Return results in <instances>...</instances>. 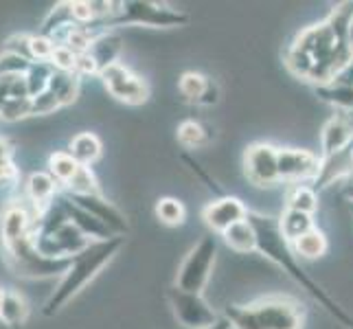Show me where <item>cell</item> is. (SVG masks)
<instances>
[{
	"label": "cell",
	"instance_id": "cell-10",
	"mask_svg": "<svg viewBox=\"0 0 353 329\" xmlns=\"http://www.w3.org/2000/svg\"><path fill=\"white\" fill-rule=\"evenodd\" d=\"M243 174L254 187L279 185V148L270 143H252L243 154Z\"/></svg>",
	"mask_w": 353,
	"mask_h": 329
},
{
	"label": "cell",
	"instance_id": "cell-13",
	"mask_svg": "<svg viewBox=\"0 0 353 329\" xmlns=\"http://www.w3.org/2000/svg\"><path fill=\"white\" fill-rule=\"evenodd\" d=\"M59 191H62V187L57 185V180L48 172H33L27 176V180H24L22 200L31 206L35 217L40 219L48 209H51V204L57 200Z\"/></svg>",
	"mask_w": 353,
	"mask_h": 329
},
{
	"label": "cell",
	"instance_id": "cell-33",
	"mask_svg": "<svg viewBox=\"0 0 353 329\" xmlns=\"http://www.w3.org/2000/svg\"><path fill=\"white\" fill-rule=\"evenodd\" d=\"M24 97H29L24 75H3L0 77V108L14 99H24Z\"/></svg>",
	"mask_w": 353,
	"mask_h": 329
},
{
	"label": "cell",
	"instance_id": "cell-25",
	"mask_svg": "<svg viewBox=\"0 0 353 329\" xmlns=\"http://www.w3.org/2000/svg\"><path fill=\"white\" fill-rule=\"evenodd\" d=\"M176 137H178V143L182 148L187 150H198V148H204V145H209L211 139H213V132L211 128H206L200 121H193V119H187L182 121L176 130Z\"/></svg>",
	"mask_w": 353,
	"mask_h": 329
},
{
	"label": "cell",
	"instance_id": "cell-1",
	"mask_svg": "<svg viewBox=\"0 0 353 329\" xmlns=\"http://www.w3.org/2000/svg\"><path fill=\"white\" fill-rule=\"evenodd\" d=\"M351 24L353 3L336 5L323 22L303 29L290 44L283 57L288 70L316 88L332 83L353 57Z\"/></svg>",
	"mask_w": 353,
	"mask_h": 329
},
{
	"label": "cell",
	"instance_id": "cell-7",
	"mask_svg": "<svg viewBox=\"0 0 353 329\" xmlns=\"http://www.w3.org/2000/svg\"><path fill=\"white\" fill-rule=\"evenodd\" d=\"M215 259H217V239L213 235H204L187 252V257L182 259L174 286H178L180 290L202 295V290L209 283L211 272L215 268Z\"/></svg>",
	"mask_w": 353,
	"mask_h": 329
},
{
	"label": "cell",
	"instance_id": "cell-43",
	"mask_svg": "<svg viewBox=\"0 0 353 329\" xmlns=\"http://www.w3.org/2000/svg\"><path fill=\"white\" fill-rule=\"evenodd\" d=\"M3 292H5V288H0V301H3Z\"/></svg>",
	"mask_w": 353,
	"mask_h": 329
},
{
	"label": "cell",
	"instance_id": "cell-6",
	"mask_svg": "<svg viewBox=\"0 0 353 329\" xmlns=\"http://www.w3.org/2000/svg\"><path fill=\"white\" fill-rule=\"evenodd\" d=\"M33 235V233H31ZM31 235L11 243H0L5 266L20 279H62L68 270L70 259H51L33 246Z\"/></svg>",
	"mask_w": 353,
	"mask_h": 329
},
{
	"label": "cell",
	"instance_id": "cell-34",
	"mask_svg": "<svg viewBox=\"0 0 353 329\" xmlns=\"http://www.w3.org/2000/svg\"><path fill=\"white\" fill-rule=\"evenodd\" d=\"M14 143L9 139L0 137V182H7V185H16L18 182V169L14 163Z\"/></svg>",
	"mask_w": 353,
	"mask_h": 329
},
{
	"label": "cell",
	"instance_id": "cell-37",
	"mask_svg": "<svg viewBox=\"0 0 353 329\" xmlns=\"http://www.w3.org/2000/svg\"><path fill=\"white\" fill-rule=\"evenodd\" d=\"M51 64L55 70H64V72H75L77 66V53H72L68 46L57 44L55 53L51 57Z\"/></svg>",
	"mask_w": 353,
	"mask_h": 329
},
{
	"label": "cell",
	"instance_id": "cell-20",
	"mask_svg": "<svg viewBox=\"0 0 353 329\" xmlns=\"http://www.w3.org/2000/svg\"><path fill=\"white\" fill-rule=\"evenodd\" d=\"M68 154L75 158L81 167H90L103 154V143L94 132H79L68 143Z\"/></svg>",
	"mask_w": 353,
	"mask_h": 329
},
{
	"label": "cell",
	"instance_id": "cell-29",
	"mask_svg": "<svg viewBox=\"0 0 353 329\" xmlns=\"http://www.w3.org/2000/svg\"><path fill=\"white\" fill-rule=\"evenodd\" d=\"M316 94H319V99L334 106L336 110L353 112V88L338 86V83H327V86L316 88Z\"/></svg>",
	"mask_w": 353,
	"mask_h": 329
},
{
	"label": "cell",
	"instance_id": "cell-40",
	"mask_svg": "<svg viewBox=\"0 0 353 329\" xmlns=\"http://www.w3.org/2000/svg\"><path fill=\"white\" fill-rule=\"evenodd\" d=\"M16 185H7V182H0V217H3V211H5V206L9 204L11 196H9V191L14 189Z\"/></svg>",
	"mask_w": 353,
	"mask_h": 329
},
{
	"label": "cell",
	"instance_id": "cell-42",
	"mask_svg": "<svg viewBox=\"0 0 353 329\" xmlns=\"http://www.w3.org/2000/svg\"><path fill=\"white\" fill-rule=\"evenodd\" d=\"M349 40H351V46H353V24H351V33H349Z\"/></svg>",
	"mask_w": 353,
	"mask_h": 329
},
{
	"label": "cell",
	"instance_id": "cell-24",
	"mask_svg": "<svg viewBox=\"0 0 353 329\" xmlns=\"http://www.w3.org/2000/svg\"><path fill=\"white\" fill-rule=\"evenodd\" d=\"M279 228H281V235L290 243H294L299 237H303L314 228V215L285 209L281 215H279Z\"/></svg>",
	"mask_w": 353,
	"mask_h": 329
},
{
	"label": "cell",
	"instance_id": "cell-36",
	"mask_svg": "<svg viewBox=\"0 0 353 329\" xmlns=\"http://www.w3.org/2000/svg\"><path fill=\"white\" fill-rule=\"evenodd\" d=\"M31 35L33 33H14L9 35L3 44V51H11L16 55H22L24 59L33 62V55H31Z\"/></svg>",
	"mask_w": 353,
	"mask_h": 329
},
{
	"label": "cell",
	"instance_id": "cell-8",
	"mask_svg": "<svg viewBox=\"0 0 353 329\" xmlns=\"http://www.w3.org/2000/svg\"><path fill=\"white\" fill-rule=\"evenodd\" d=\"M165 297L176 316V321L185 329H206L215 325L217 319H220V314L209 306V301L202 295H196V292H187L180 290L178 286H169Z\"/></svg>",
	"mask_w": 353,
	"mask_h": 329
},
{
	"label": "cell",
	"instance_id": "cell-26",
	"mask_svg": "<svg viewBox=\"0 0 353 329\" xmlns=\"http://www.w3.org/2000/svg\"><path fill=\"white\" fill-rule=\"evenodd\" d=\"M292 248H294L296 257H303V259H321L323 255L330 248V241H327V235L319 226H314L310 233H305L303 237H299L294 243H292Z\"/></svg>",
	"mask_w": 353,
	"mask_h": 329
},
{
	"label": "cell",
	"instance_id": "cell-44",
	"mask_svg": "<svg viewBox=\"0 0 353 329\" xmlns=\"http://www.w3.org/2000/svg\"><path fill=\"white\" fill-rule=\"evenodd\" d=\"M349 206H351V213H353V202H349Z\"/></svg>",
	"mask_w": 353,
	"mask_h": 329
},
{
	"label": "cell",
	"instance_id": "cell-3",
	"mask_svg": "<svg viewBox=\"0 0 353 329\" xmlns=\"http://www.w3.org/2000/svg\"><path fill=\"white\" fill-rule=\"evenodd\" d=\"M123 246H125V237L117 235L112 239L90 241V246L77 252L75 257H70L68 270L57 281L55 290L51 292V297L46 299V303L42 306V314L55 316L62 312L83 288H86L90 281H94V277L117 257L119 250Z\"/></svg>",
	"mask_w": 353,
	"mask_h": 329
},
{
	"label": "cell",
	"instance_id": "cell-32",
	"mask_svg": "<svg viewBox=\"0 0 353 329\" xmlns=\"http://www.w3.org/2000/svg\"><path fill=\"white\" fill-rule=\"evenodd\" d=\"M62 193H68V196H97V193H101V187L92 174V169L81 167L79 174L70 180V185L62 189Z\"/></svg>",
	"mask_w": 353,
	"mask_h": 329
},
{
	"label": "cell",
	"instance_id": "cell-5",
	"mask_svg": "<svg viewBox=\"0 0 353 329\" xmlns=\"http://www.w3.org/2000/svg\"><path fill=\"white\" fill-rule=\"evenodd\" d=\"M189 14L172 5L154 3V0H123L119 3L117 14L101 24V31L112 27H148V29H174L189 24Z\"/></svg>",
	"mask_w": 353,
	"mask_h": 329
},
{
	"label": "cell",
	"instance_id": "cell-22",
	"mask_svg": "<svg viewBox=\"0 0 353 329\" xmlns=\"http://www.w3.org/2000/svg\"><path fill=\"white\" fill-rule=\"evenodd\" d=\"M224 239V243L235 252H252L257 250V233H254V226L250 224V219H243V222L233 224L228 230L220 235Z\"/></svg>",
	"mask_w": 353,
	"mask_h": 329
},
{
	"label": "cell",
	"instance_id": "cell-28",
	"mask_svg": "<svg viewBox=\"0 0 353 329\" xmlns=\"http://www.w3.org/2000/svg\"><path fill=\"white\" fill-rule=\"evenodd\" d=\"M154 213L158 222L165 226H182L187 222V209L178 198H158Z\"/></svg>",
	"mask_w": 353,
	"mask_h": 329
},
{
	"label": "cell",
	"instance_id": "cell-30",
	"mask_svg": "<svg viewBox=\"0 0 353 329\" xmlns=\"http://www.w3.org/2000/svg\"><path fill=\"white\" fill-rule=\"evenodd\" d=\"M53 64L51 62H33L31 68L24 72V79H27V90H29V97H38L40 92L46 90L48 81L53 77Z\"/></svg>",
	"mask_w": 353,
	"mask_h": 329
},
{
	"label": "cell",
	"instance_id": "cell-12",
	"mask_svg": "<svg viewBox=\"0 0 353 329\" xmlns=\"http://www.w3.org/2000/svg\"><path fill=\"white\" fill-rule=\"evenodd\" d=\"M64 196L70 202H75L79 209L88 211L90 215L99 219V222H103L114 235L125 237L130 233V222H128L125 213L121 211L119 206H114L108 198H103V193H97V196H68V193H64Z\"/></svg>",
	"mask_w": 353,
	"mask_h": 329
},
{
	"label": "cell",
	"instance_id": "cell-18",
	"mask_svg": "<svg viewBox=\"0 0 353 329\" xmlns=\"http://www.w3.org/2000/svg\"><path fill=\"white\" fill-rule=\"evenodd\" d=\"M121 48H123V40H121L119 33L112 31H103L94 38V42L88 48V55L94 59L97 68H99V75L110 68L112 64L119 62V55H121Z\"/></svg>",
	"mask_w": 353,
	"mask_h": 329
},
{
	"label": "cell",
	"instance_id": "cell-16",
	"mask_svg": "<svg viewBox=\"0 0 353 329\" xmlns=\"http://www.w3.org/2000/svg\"><path fill=\"white\" fill-rule=\"evenodd\" d=\"M59 202H62V206H64V211H66L70 222L75 224L88 239H92V241H103V239L117 237L103 222H99V219H97L94 215H90L88 211L79 209V206L75 202H70L62 191H59Z\"/></svg>",
	"mask_w": 353,
	"mask_h": 329
},
{
	"label": "cell",
	"instance_id": "cell-31",
	"mask_svg": "<svg viewBox=\"0 0 353 329\" xmlns=\"http://www.w3.org/2000/svg\"><path fill=\"white\" fill-rule=\"evenodd\" d=\"M209 77H204L202 72H182L180 79H178V90L180 94L185 97V99L193 101V103H198L202 99V94L206 90V86H209Z\"/></svg>",
	"mask_w": 353,
	"mask_h": 329
},
{
	"label": "cell",
	"instance_id": "cell-27",
	"mask_svg": "<svg viewBox=\"0 0 353 329\" xmlns=\"http://www.w3.org/2000/svg\"><path fill=\"white\" fill-rule=\"evenodd\" d=\"M285 209L314 215L319 209V193L310 185H290L285 193Z\"/></svg>",
	"mask_w": 353,
	"mask_h": 329
},
{
	"label": "cell",
	"instance_id": "cell-14",
	"mask_svg": "<svg viewBox=\"0 0 353 329\" xmlns=\"http://www.w3.org/2000/svg\"><path fill=\"white\" fill-rule=\"evenodd\" d=\"M248 213L250 211L246 209V204H243L239 198L222 196V198H217L211 204L204 206L202 219H204V224L213 230V233H220L222 235L224 230H228L233 224L248 219Z\"/></svg>",
	"mask_w": 353,
	"mask_h": 329
},
{
	"label": "cell",
	"instance_id": "cell-11",
	"mask_svg": "<svg viewBox=\"0 0 353 329\" xmlns=\"http://www.w3.org/2000/svg\"><path fill=\"white\" fill-rule=\"evenodd\" d=\"M321 174V154L296 148H279V178L288 185H305Z\"/></svg>",
	"mask_w": 353,
	"mask_h": 329
},
{
	"label": "cell",
	"instance_id": "cell-23",
	"mask_svg": "<svg viewBox=\"0 0 353 329\" xmlns=\"http://www.w3.org/2000/svg\"><path fill=\"white\" fill-rule=\"evenodd\" d=\"M79 169L81 165L68 154V150H57L46 161V172L57 180V185L62 189L70 185V180L79 174Z\"/></svg>",
	"mask_w": 353,
	"mask_h": 329
},
{
	"label": "cell",
	"instance_id": "cell-38",
	"mask_svg": "<svg viewBox=\"0 0 353 329\" xmlns=\"http://www.w3.org/2000/svg\"><path fill=\"white\" fill-rule=\"evenodd\" d=\"M217 101H220V86L211 79L209 81V86H206L204 94H202V99L198 101V106H215Z\"/></svg>",
	"mask_w": 353,
	"mask_h": 329
},
{
	"label": "cell",
	"instance_id": "cell-9",
	"mask_svg": "<svg viewBox=\"0 0 353 329\" xmlns=\"http://www.w3.org/2000/svg\"><path fill=\"white\" fill-rule=\"evenodd\" d=\"M103 88L110 92L117 101L125 106H143L150 99V86L141 75H137L123 62H117L105 68L99 75Z\"/></svg>",
	"mask_w": 353,
	"mask_h": 329
},
{
	"label": "cell",
	"instance_id": "cell-41",
	"mask_svg": "<svg viewBox=\"0 0 353 329\" xmlns=\"http://www.w3.org/2000/svg\"><path fill=\"white\" fill-rule=\"evenodd\" d=\"M206 329H233V325H230V321L226 319V316H220V319H217V323H215V325L206 327Z\"/></svg>",
	"mask_w": 353,
	"mask_h": 329
},
{
	"label": "cell",
	"instance_id": "cell-35",
	"mask_svg": "<svg viewBox=\"0 0 353 329\" xmlns=\"http://www.w3.org/2000/svg\"><path fill=\"white\" fill-rule=\"evenodd\" d=\"M33 62L11 51H0V77L3 75H24Z\"/></svg>",
	"mask_w": 353,
	"mask_h": 329
},
{
	"label": "cell",
	"instance_id": "cell-19",
	"mask_svg": "<svg viewBox=\"0 0 353 329\" xmlns=\"http://www.w3.org/2000/svg\"><path fill=\"white\" fill-rule=\"evenodd\" d=\"M31 316V306L24 295L14 288H5L0 301V323L7 327H22Z\"/></svg>",
	"mask_w": 353,
	"mask_h": 329
},
{
	"label": "cell",
	"instance_id": "cell-15",
	"mask_svg": "<svg viewBox=\"0 0 353 329\" xmlns=\"http://www.w3.org/2000/svg\"><path fill=\"white\" fill-rule=\"evenodd\" d=\"M353 143V112L336 110V114L327 121L321 134V158L345 152Z\"/></svg>",
	"mask_w": 353,
	"mask_h": 329
},
{
	"label": "cell",
	"instance_id": "cell-4",
	"mask_svg": "<svg viewBox=\"0 0 353 329\" xmlns=\"http://www.w3.org/2000/svg\"><path fill=\"white\" fill-rule=\"evenodd\" d=\"M224 316L233 329H303L305 310L292 297H265L246 306H226Z\"/></svg>",
	"mask_w": 353,
	"mask_h": 329
},
{
	"label": "cell",
	"instance_id": "cell-39",
	"mask_svg": "<svg viewBox=\"0 0 353 329\" xmlns=\"http://www.w3.org/2000/svg\"><path fill=\"white\" fill-rule=\"evenodd\" d=\"M332 83H338V86H347V88H353V57L351 62L338 72V77L332 81Z\"/></svg>",
	"mask_w": 353,
	"mask_h": 329
},
{
	"label": "cell",
	"instance_id": "cell-21",
	"mask_svg": "<svg viewBox=\"0 0 353 329\" xmlns=\"http://www.w3.org/2000/svg\"><path fill=\"white\" fill-rule=\"evenodd\" d=\"M46 88L57 97L59 106L66 108V106H70V103H75V101H77L79 90H81V77L77 75V72L55 70Z\"/></svg>",
	"mask_w": 353,
	"mask_h": 329
},
{
	"label": "cell",
	"instance_id": "cell-2",
	"mask_svg": "<svg viewBox=\"0 0 353 329\" xmlns=\"http://www.w3.org/2000/svg\"><path fill=\"white\" fill-rule=\"evenodd\" d=\"M248 219L254 226V233H257V252L263 255L265 259H270L272 263H276L279 268H283V272H288L292 279H294V281L305 290L321 308H325L327 314L334 316L345 329H353V314H349L343 306H340V303L319 281H314V279L305 272V268L299 263L292 243L281 235L279 217L250 211Z\"/></svg>",
	"mask_w": 353,
	"mask_h": 329
},
{
	"label": "cell",
	"instance_id": "cell-17",
	"mask_svg": "<svg viewBox=\"0 0 353 329\" xmlns=\"http://www.w3.org/2000/svg\"><path fill=\"white\" fill-rule=\"evenodd\" d=\"M72 24H77L75 18H72V0H64V3H57L51 7V11H48L40 24L38 33L57 44Z\"/></svg>",
	"mask_w": 353,
	"mask_h": 329
}]
</instances>
